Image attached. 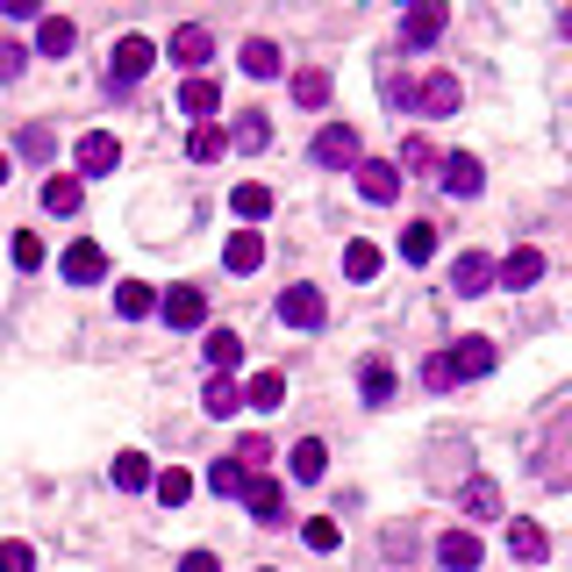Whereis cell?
<instances>
[{
  "label": "cell",
  "mask_w": 572,
  "mask_h": 572,
  "mask_svg": "<svg viewBox=\"0 0 572 572\" xmlns=\"http://www.w3.org/2000/svg\"><path fill=\"white\" fill-rule=\"evenodd\" d=\"M22 65H29V51L22 43H0V79H22Z\"/></svg>",
  "instance_id": "46"
},
{
  "label": "cell",
  "mask_w": 572,
  "mask_h": 572,
  "mask_svg": "<svg viewBox=\"0 0 572 572\" xmlns=\"http://www.w3.org/2000/svg\"><path fill=\"white\" fill-rule=\"evenodd\" d=\"M223 265H229V272H258V265H265V237H258V229H229Z\"/></svg>",
  "instance_id": "13"
},
{
  "label": "cell",
  "mask_w": 572,
  "mask_h": 572,
  "mask_svg": "<svg viewBox=\"0 0 572 572\" xmlns=\"http://www.w3.org/2000/svg\"><path fill=\"white\" fill-rule=\"evenodd\" d=\"M422 165H436V151H430V137H408V143H401V165H394V173H401V179H408V173H422Z\"/></svg>",
  "instance_id": "40"
},
{
  "label": "cell",
  "mask_w": 572,
  "mask_h": 572,
  "mask_svg": "<svg viewBox=\"0 0 572 572\" xmlns=\"http://www.w3.org/2000/svg\"><path fill=\"white\" fill-rule=\"evenodd\" d=\"M157 308H165V322H173V330H201V322H208V294H201V287H173Z\"/></svg>",
  "instance_id": "8"
},
{
  "label": "cell",
  "mask_w": 572,
  "mask_h": 572,
  "mask_svg": "<svg viewBox=\"0 0 572 572\" xmlns=\"http://www.w3.org/2000/svg\"><path fill=\"white\" fill-rule=\"evenodd\" d=\"M265 458H272V444H265V436H243V444H237V466L243 472H265Z\"/></svg>",
  "instance_id": "44"
},
{
  "label": "cell",
  "mask_w": 572,
  "mask_h": 572,
  "mask_svg": "<svg viewBox=\"0 0 572 572\" xmlns=\"http://www.w3.org/2000/svg\"><path fill=\"white\" fill-rule=\"evenodd\" d=\"M480 537H472V530H444V537H436V565L444 572H480Z\"/></svg>",
  "instance_id": "7"
},
{
  "label": "cell",
  "mask_w": 572,
  "mask_h": 572,
  "mask_svg": "<svg viewBox=\"0 0 572 572\" xmlns=\"http://www.w3.org/2000/svg\"><path fill=\"white\" fill-rule=\"evenodd\" d=\"M294 101L301 107H322V101H330V72H322V65H301L294 72Z\"/></svg>",
  "instance_id": "30"
},
{
  "label": "cell",
  "mask_w": 572,
  "mask_h": 572,
  "mask_svg": "<svg viewBox=\"0 0 572 572\" xmlns=\"http://www.w3.org/2000/svg\"><path fill=\"white\" fill-rule=\"evenodd\" d=\"M0 572H36V551L22 537H8V544H0Z\"/></svg>",
  "instance_id": "43"
},
{
  "label": "cell",
  "mask_w": 572,
  "mask_h": 572,
  "mask_svg": "<svg viewBox=\"0 0 572 572\" xmlns=\"http://www.w3.org/2000/svg\"><path fill=\"white\" fill-rule=\"evenodd\" d=\"M416 101H422V115H458V72H430Z\"/></svg>",
  "instance_id": "15"
},
{
  "label": "cell",
  "mask_w": 572,
  "mask_h": 572,
  "mask_svg": "<svg viewBox=\"0 0 572 572\" xmlns=\"http://www.w3.org/2000/svg\"><path fill=\"white\" fill-rule=\"evenodd\" d=\"M301 544H308V551H336V544H344V530H336L330 516H315V522H301Z\"/></svg>",
  "instance_id": "39"
},
{
  "label": "cell",
  "mask_w": 572,
  "mask_h": 572,
  "mask_svg": "<svg viewBox=\"0 0 572 572\" xmlns=\"http://www.w3.org/2000/svg\"><path fill=\"white\" fill-rule=\"evenodd\" d=\"M358 386H365V401H372V408H386V401H394V365H386V358H365L358 365Z\"/></svg>",
  "instance_id": "21"
},
{
  "label": "cell",
  "mask_w": 572,
  "mask_h": 572,
  "mask_svg": "<svg viewBox=\"0 0 572 572\" xmlns=\"http://www.w3.org/2000/svg\"><path fill=\"white\" fill-rule=\"evenodd\" d=\"M15 265H22V272L43 265V237H36V229H15Z\"/></svg>",
  "instance_id": "42"
},
{
  "label": "cell",
  "mask_w": 572,
  "mask_h": 572,
  "mask_svg": "<svg viewBox=\"0 0 572 572\" xmlns=\"http://www.w3.org/2000/svg\"><path fill=\"white\" fill-rule=\"evenodd\" d=\"M208 365H215V380H229L243 365V336L237 330H208Z\"/></svg>",
  "instance_id": "22"
},
{
  "label": "cell",
  "mask_w": 572,
  "mask_h": 572,
  "mask_svg": "<svg viewBox=\"0 0 572 572\" xmlns=\"http://www.w3.org/2000/svg\"><path fill=\"white\" fill-rule=\"evenodd\" d=\"M401 258H408V265H430L436 258V229L430 223H408V229H401Z\"/></svg>",
  "instance_id": "31"
},
{
  "label": "cell",
  "mask_w": 572,
  "mask_h": 572,
  "mask_svg": "<svg viewBox=\"0 0 572 572\" xmlns=\"http://www.w3.org/2000/svg\"><path fill=\"white\" fill-rule=\"evenodd\" d=\"M444 358H452V380H486V372H494V344H486V336H466V344L444 351Z\"/></svg>",
  "instance_id": "12"
},
{
  "label": "cell",
  "mask_w": 572,
  "mask_h": 572,
  "mask_svg": "<svg viewBox=\"0 0 572 572\" xmlns=\"http://www.w3.org/2000/svg\"><path fill=\"white\" fill-rule=\"evenodd\" d=\"M208 58H215V36L201 29V22H179V29H173V65H187L193 79H201V65H208Z\"/></svg>",
  "instance_id": "5"
},
{
  "label": "cell",
  "mask_w": 572,
  "mask_h": 572,
  "mask_svg": "<svg viewBox=\"0 0 572 572\" xmlns=\"http://www.w3.org/2000/svg\"><path fill=\"white\" fill-rule=\"evenodd\" d=\"M322 294H315V287H287V294H279V322H287V330H322Z\"/></svg>",
  "instance_id": "3"
},
{
  "label": "cell",
  "mask_w": 572,
  "mask_h": 572,
  "mask_svg": "<svg viewBox=\"0 0 572 572\" xmlns=\"http://www.w3.org/2000/svg\"><path fill=\"white\" fill-rule=\"evenodd\" d=\"M344 272H351V279H380V243L351 237V243H344Z\"/></svg>",
  "instance_id": "32"
},
{
  "label": "cell",
  "mask_w": 572,
  "mask_h": 572,
  "mask_svg": "<svg viewBox=\"0 0 572 572\" xmlns=\"http://www.w3.org/2000/svg\"><path fill=\"white\" fill-rule=\"evenodd\" d=\"M480 157H444V193H458V201H472L480 193Z\"/></svg>",
  "instance_id": "24"
},
{
  "label": "cell",
  "mask_w": 572,
  "mask_h": 572,
  "mask_svg": "<svg viewBox=\"0 0 572 572\" xmlns=\"http://www.w3.org/2000/svg\"><path fill=\"white\" fill-rule=\"evenodd\" d=\"M208 486H215V494H243V486H251V472H243L237 458H215V466H208Z\"/></svg>",
  "instance_id": "38"
},
{
  "label": "cell",
  "mask_w": 572,
  "mask_h": 572,
  "mask_svg": "<svg viewBox=\"0 0 572 572\" xmlns=\"http://www.w3.org/2000/svg\"><path fill=\"white\" fill-rule=\"evenodd\" d=\"M229 208H237L243 223H265V215H272V187H258V179H243V187L229 193Z\"/></svg>",
  "instance_id": "26"
},
{
  "label": "cell",
  "mask_w": 572,
  "mask_h": 572,
  "mask_svg": "<svg viewBox=\"0 0 572 572\" xmlns=\"http://www.w3.org/2000/svg\"><path fill=\"white\" fill-rule=\"evenodd\" d=\"M452 287H458V301L486 294V287H494V258H480V251H466V258H458V272H452Z\"/></svg>",
  "instance_id": "16"
},
{
  "label": "cell",
  "mask_w": 572,
  "mask_h": 572,
  "mask_svg": "<svg viewBox=\"0 0 572 572\" xmlns=\"http://www.w3.org/2000/svg\"><path fill=\"white\" fill-rule=\"evenodd\" d=\"M72 43H79V29H72L65 15H43V22H36V51H43V58H65Z\"/></svg>",
  "instance_id": "19"
},
{
  "label": "cell",
  "mask_w": 572,
  "mask_h": 572,
  "mask_svg": "<svg viewBox=\"0 0 572 572\" xmlns=\"http://www.w3.org/2000/svg\"><path fill=\"white\" fill-rule=\"evenodd\" d=\"M358 157H365V143H358L351 122H330V129L315 137V165H358Z\"/></svg>",
  "instance_id": "4"
},
{
  "label": "cell",
  "mask_w": 572,
  "mask_h": 572,
  "mask_svg": "<svg viewBox=\"0 0 572 572\" xmlns=\"http://www.w3.org/2000/svg\"><path fill=\"white\" fill-rule=\"evenodd\" d=\"M8 173H15V165H8V157H0V187H8Z\"/></svg>",
  "instance_id": "49"
},
{
  "label": "cell",
  "mask_w": 572,
  "mask_h": 572,
  "mask_svg": "<svg viewBox=\"0 0 572 572\" xmlns=\"http://www.w3.org/2000/svg\"><path fill=\"white\" fill-rule=\"evenodd\" d=\"M223 151H229V129H215V122H193V137H187V157H193V165H215Z\"/></svg>",
  "instance_id": "23"
},
{
  "label": "cell",
  "mask_w": 572,
  "mask_h": 572,
  "mask_svg": "<svg viewBox=\"0 0 572 572\" xmlns=\"http://www.w3.org/2000/svg\"><path fill=\"white\" fill-rule=\"evenodd\" d=\"M79 201H87V187H79L72 173H58L51 187H43V208H51V215H79Z\"/></svg>",
  "instance_id": "28"
},
{
  "label": "cell",
  "mask_w": 572,
  "mask_h": 572,
  "mask_svg": "<svg viewBox=\"0 0 572 572\" xmlns=\"http://www.w3.org/2000/svg\"><path fill=\"white\" fill-rule=\"evenodd\" d=\"M72 157H79V173H87V179H101V173H115V165H122V143L107 137V129H87Z\"/></svg>",
  "instance_id": "6"
},
{
  "label": "cell",
  "mask_w": 572,
  "mask_h": 572,
  "mask_svg": "<svg viewBox=\"0 0 572 572\" xmlns=\"http://www.w3.org/2000/svg\"><path fill=\"white\" fill-rule=\"evenodd\" d=\"M151 486H157V501H165V508H187L193 501V472H179V466H165Z\"/></svg>",
  "instance_id": "34"
},
{
  "label": "cell",
  "mask_w": 572,
  "mask_h": 572,
  "mask_svg": "<svg viewBox=\"0 0 572 572\" xmlns=\"http://www.w3.org/2000/svg\"><path fill=\"white\" fill-rule=\"evenodd\" d=\"M358 193L386 208V201H401V173H394V165H380V157H358Z\"/></svg>",
  "instance_id": "11"
},
{
  "label": "cell",
  "mask_w": 572,
  "mask_h": 572,
  "mask_svg": "<svg viewBox=\"0 0 572 572\" xmlns=\"http://www.w3.org/2000/svg\"><path fill=\"white\" fill-rule=\"evenodd\" d=\"M287 458H294V480H322V472H330V452H322V436H301Z\"/></svg>",
  "instance_id": "27"
},
{
  "label": "cell",
  "mask_w": 572,
  "mask_h": 572,
  "mask_svg": "<svg viewBox=\"0 0 572 572\" xmlns=\"http://www.w3.org/2000/svg\"><path fill=\"white\" fill-rule=\"evenodd\" d=\"M508 551H516L522 565H537V558L551 551V537H544L537 522H522V516H516V522H508Z\"/></svg>",
  "instance_id": "18"
},
{
  "label": "cell",
  "mask_w": 572,
  "mask_h": 572,
  "mask_svg": "<svg viewBox=\"0 0 572 572\" xmlns=\"http://www.w3.org/2000/svg\"><path fill=\"white\" fill-rule=\"evenodd\" d=\"M179 572H223V558H215V551H187V558H179Z\"/></svg>",
  "instance_id": "47"
},
{
  "label": "cell",
  "mask_w": 572,
  "mask_h": 572,
  "mask_svg": "<svg viewBox=\"0 0 572 572\" xmlns=\"http://www.w3.org/2000/svg\"><path fill=\"white\" fill-rule=\"evenodd\" d=\"M229 143H237V151H265V143H272V122H265V115H237Z\"/></svg>",
  "instance_id": "36"
},
{
  "label": "cell",
  "mask_w": 572,
  "mask_h": 572,
  "mask_svg": "<svg viewBox=\"0 0 572 572\" xmlns=\"http://www.w3.org/2000/svg\"><path fill=\"white\" fill-rule=\"evenodd\" d=\"M558 29H565V36H572V8H565V15H558Z\"/></svg>",
  "instance_id": "48"
},
{
  "label": "cell",
  "mask_w": 572,
  "mask_h": 572,
  "mask_svg": "<svg viewBox=\"0 0 572 572\" xmlns=\"http://www.w3.org/2000/svg\"><path fill=\"white\" fill-rule=\"evenodd\" d=\"M494 279H501L508 294H516V287H537V279H544V251H537V243H522V251H508V258L494 265Z\"/></svg>",
  "instance_id": "9"
},
{
  "label": "cell",
  "mask_w": 572,
  "mask_h": 572,
  "mask_svg": "<svg viewBox=\"0 0 572 572\" xmlns=\"http://www.w3.org/2000/svg\"><path fill=\"white\" fill-rule=\"evenodd\" d=\"M201 408H208V416H237V408H243V386H237V380H208Z\"/></svg>",
  "instance_id": "37"
},
{
  "label": "cell",
  "mask_w": 572,
  "mask_h": 572,
  "mask_svg": "<svg viewBox=\"0 0 572 572\" xmlns=\"http://www.w3.org/2000/svg\"><path fill=\"white\" fill-rule=\"evenodd\" d=\"M179 107H187V115H201V122H208L215 107H223V87H215L208 72H201V79H187V87H179Z\"/></svg>",
  "instance_id": "25"
},
{
  "label": "cell",
  "mask_w": 572,
  "mask_h": 572,
  "mask_svg": "<svg viewBox=\"0 0 572 572\" xmlns=\"http://www.w3.org/2000/svg\"><path fill=\"white\" fill-rule=\"evenodd\" d=\"M151 308H157V294L143 287V279H122V287H115V315H129V322H137V315H151Z\"/></svg>",
  "instance_id": "33"
},
{
  "label": "cell",
  "mask_w": 572,
  "mask_h": 572,
  "mask_svg": "<svg viewBox=\"0 0 572 572\" xmlns=\"http://www.w3.org/2000/svg\"><path fill=\"white\" fill-rule=\"evenodd\" d=\"M115 486H122V494H143V486H151V458H143V452H122L115 458Z\"/></svg>",
  "instance_id": "35"
},
{
  "label": "cell",
  "mask_w": 572,
  "mask_h": 572,
  "mask_svg": "<svg viewBox=\"0 0 572 572\" xmlns=\"http://www.w3.org/2000/svg\"><path fill=\"white\" fill-rule=\"evenodd\" d=\"M151 65H157V43H151V36H122L115 58H107V79H115V87H137Z\"/></svg>",
  "instance_id": "1"
},
{
  "label": "cell",
  "mask_w": 572,
  "mask_h": 572,
  "mask_svg": "<svg viewBox=\"0 0 572 572\" xmlns=\"http://www.w3.org/2000/svg\"><path fill=\"white\" fill-rule=\"evenodd\" d=\"M51 151H58V137L43 129V122H29V129H22V157H36V165H43Z\"/></svg>",
  "instance_id": "41"
},
{
  "label": "cell",
  "mask_w": 572,
  "mask_h": 572,
  "mask_svg": "<svg viewBox=\"0 0 572 572\" xmlns=\"http://www.w3.org/2000/svg\"><path fill=\"white\" fill-rule=\"evenodd\" d=\"M65 279H72V287H93V279H107V251H101L93 237H79V243L65 251Z\"/></svg>",
  "instance_id": "10"
},
{
  "label": "cell",
  "mask_w": 572,
  "mask_h": 572,
  "mask_svg": "<svg viewBox=\"0 0 572 572\" xmlns=\"http://www.w3.org/2000/svg\"><path fill=\"white\" fill-rule=\"evenodd\" d=\"M243 72H251V79H279V43L272 36H251V43H243V58H237Z\"/></svg>",
  "instance_id": "20"
},
{
  "label": "cell",
  "mask_w": 572,
  "mask_h": 572,
  "mask_svg": "<svg viewBox=\"0 0 572 572\" xmlns=\"http://www.w3.org/2000/svg\"><path fill=\"white\" fill-rule=\"evenodd\" d=\"M243 408H287V372H251V386H243Z\"/></svg>",
  "instance_id": "17"
},
{
  "label": "cell",
  "mask_w": 572,
  "mask_h": 572,
  "mask_svg": "<svg viewBox=\"0 0 572 572\" xmlns=\"http://www.w3.org/2000/svg\"><path fill=\"white\" fill-rule=\"evenodd\" d=\"M422 380H430V386H436V394H444V386H458V380H452V358H444V351H436V358H430V365H422Z\"/></svg>",
  "instance_id": "45"
},
{
  "label": "cell",
  "mask_w": 572,
  "mask_h": 572,
  "mask_svg": "<svg viewBox=\"0 0 572 572\" xmlns=\"http://www.w3.org/2000/svg\"><path fill=\"white\" fill-rule=\"evenodd\" d=\"M458 508H466L472 522H486V516H501V494H494V480H466V494H458Z\"/></svg>",
  "instance_id": "29"
},
{
  "label": "cell",
  "mask_w": 572,
  "mask_h": 572,
  "mask_svg": "<svg viewBox=\"0 0 572 572\" xmlns=\"http://www.w3.org/2000/svg\"><path fill=\"white\" fill-rule=\"evenodd\" d=\"M243 508H251L258 522H287V494H279V480H265V472L243 486Z\"/></svg>",
  "instance_id": "14"
},
{
  "label": "cell",
  "mask_w": 572,
  "mask_h": 572,
  "mask_svg": "<svg viewBox=\"0 0 572 572\" xmlns=\"http://www.w3.org/2000/svg\"><path fill=\"white\" fill-rule=\"evenodd\" d=\"M444 8H436V0H422V8H408V15H401V43H408V51H430L436 36H444Z\"/></svg>",
  "instance_id": "2"
}]
</instances>
